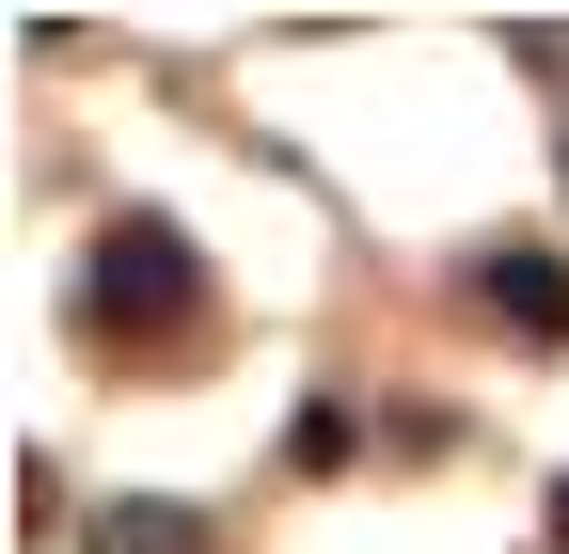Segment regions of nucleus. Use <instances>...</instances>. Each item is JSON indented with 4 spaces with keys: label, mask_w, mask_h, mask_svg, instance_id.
Wrapping results in <instances>:
<instances>
[{
    "label": "nucleus",
    "mask_w": 569,
    "mask_h": 554,
    "mask_svg": "<svg viewBox=\"0 0 569 554\" xmlns=\"http://www.w3.org/2000/svg\"><path fill=\"white\" fill-rule=\"evenodd\" d=\"M490 301H507V333L553 349V333H569V269H553V254H490Z\"/></svg>",
    "instance_id": "2"
},
{
    "label": "nucleus",
    "mask_w": 569,
    "mask_h": 554,
    "mask_svg": "<svg viewBox=\"0 0 569 554\" xmlns=\"http://www.w3.org/2000/svg\"><path fill=\"white\" fill-rule=\"evenodd\" d=\"M553 554H569V492H553Z\"/></svg>",
    "instance_id": "4"
},
{
    "label": "nucleus",
    "mask_w": 569,
    "mask_h": 554,
    "mask_svg": "<svg viewBox=\"0 0 569 554\" xmlns=\"http://www.w3.org/2000/svg\"><path fill=\"white\" fill-rule=\"evenodd\" d=\"M96 554H206V523L142 492V507H111V523H96Z\"/></svg>",
    "instance_id": "3"
},
{
    "label": "nucleus",
    "mask_w": 569,
    "mask_h": 554,
    "mask_svg": "<svg viewBox=\"0 0 569 554\" xmlns=\"http://www.w3.org/2000/svg\"><path fill=\"white\" fill-rule=\"evenodd\" d=\"M206 317V269H190V238L174 222H96V333H190Z\"/></svg>",
    "instance_id": "1"
}]
</instances>
